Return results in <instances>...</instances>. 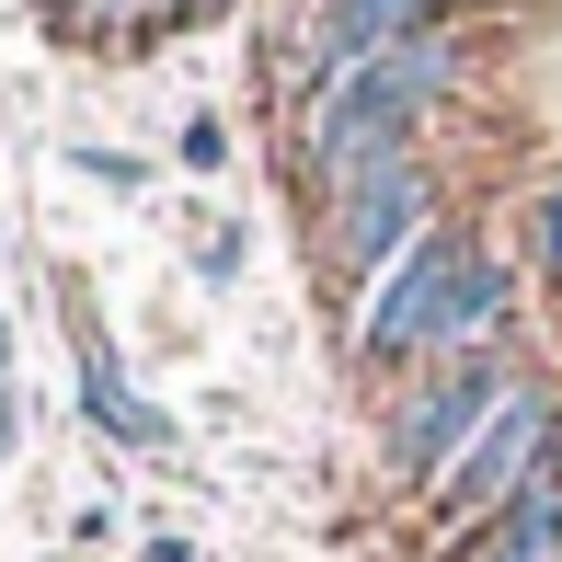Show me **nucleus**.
I'll use <instances>...</instances> for the list:
<instances>
[{
	"label": "nucleus",
	"instance_id": "0eeeda50",
	"mask_svg": "<svg viewBox=\"0 0 562 562\" xmlns=\"http://www.w3.org/2000/svg\"><path fill=\"white\" fill-rule=\"evenodd\" d=\"M528 265H540V276H562V184L540 195V207H528Z\"/></svg>",
	"mask_w": 562,
	"mask_h": 562
},
{
	"label": "nucleus",
	"instance_id": "f257e3e1",
	"mask_svg": "<svg viewBox=\"0 0 562 562\" xmlns=\"http://www.w3.org/2000/svg\"><path fill=\"white\" fill-rule=\"evenodd\" d=\"M505 311H517V265H505L482 229H425L414 241V265L391 276V288L368 299V334H356V356L368 368H448V356H471V345H505Z\"/></svg>",
	"mask_w": 562,
	"mask_h": 562
},
{
	"label": "nucleus",
	"instance_id": "20e7f679",
	"mask_svg": "<svg viewBox=\"0 0 562 562\" xmlns=\"http://www.w3.org/2000/svg\"><path fill=\"white\" fill-rule=\"evenodd\" d=\"M425 207H437V172H425V161H379V172H356V184H334V218H322V229H334V265H345L356 311L414 265V241L437 229Z\"/></svg>",
	"mask_w": 562,
	"mask_h": 562
},
{
	"label": "nucleus",
	"instance_id": "1a4fd4ad",
	"mask_svg": "<svg viewBox=\"0 0 562 562\" xmlns=\"http://www.w3.org/2000/svg\"><path fill=\"white\" fill-rule=\"evenodd\" d=\"M207 12H229V0H161V23H207Z\"/></svg>",
	"mask_w": 562,
	"mask_h": 562
},
{
	"label": "nucleus",
	"instance_id": "7ed1b4c3",
	"mask_svg": "<svg viewBox=\"0 0 562 562\" xmlns=\"http://www.w3.org/2000/svg\"><path fill=\"white\" fill-rule=\"evenodd\" d=\"M517 402V368H505V345H471V356H448L437 379H425L414 402L391 414V471L414 482V494H437L448 482V459L482 437V425Z\"/></svg>",
	"mask_w": 562,
	"mask_h": 562
},
{
	"label": "nucleus",
	"instance_id": "39448f33",
	"mask_svg": "<svg viewBox=\"0 0 562 562\" xmlns=\"http://www.w3.org/2000/svg\"><path fill=\"white\" fill-rule=\"evenodd\" d=\"M551 437H562V402H551V391H517L471 448L448 459V482L425 494V505H437V528H459V540H471V528H494L505 505L528 494V471L551 459Z\"/></svg>",
	"mask_w": 562,
	"mask_h": 562
},
{
	"label": "nucleus",
	"instance_id": "423d86ee",
	"mask_svg": "<svg viewBox=\"0 0 562 562\" xmlns=\"http://www.w3.org/2000/svg\"><path fill=\"white\" fill-rule=\"evenodd\" d=\"M69 368H81V425H92V437H115V448H138V459H161V448H172V425L149 414L138 391H126V368L81 334V322H69Z\"/></svg>",
	"mask_w": 562,
	"mask_h": 562
},
{
	"label": "nucleus",
	"instance_id": "f03ea898",
	"mask_svg": "<svg viewBox=\"0 0 562 562\" xmlns=\"http://www.w3.org/2000/svg\"><path fill=\"white\" fill-rule=\"evenodd\" d=\"M448 81H459V46H437V35L379 46L368 69H345L311 104V172L322 184H356L379 161H425V115H437Z\"/></svg>",
	"mask_w": 562,
	"mask_h": 562
},
{
	"label": "nucleus",
	"instance_id": "6e6552de",
	"mask_svg": "<svg viewBox=\"0 0 562 562\" xmlns=\"http://www.w3.org/2000/svg\"><path fill=\"white\" fill-rule=\"evenodd\" d=\"M184 161H195V172H218V161H229V126H218V115H195V126H184Z\"/></svg>",
	"mask_w": 562,
	"mask_h": 562
},
{
	"label": "nucleus",
	"instance_id": "9b49d317",
	"mask_svg": "<svg viewBox=\"0 0 562 562\" xmlns=\"http://www.w3.org/2000/svg\"><path fill=\"white\" fill-rule=\"evenodd\" d=\"M149 562H195V540H172V528H161V540H149Z\"/></svg>",
	"mask_w": 562,
	"mask_h": 562
},
{
	"label": "nucleus",
	"instance_id": "9d476101",
	"mask_svg": "<svg viewBox=\"0 0 562 562\" xmlns=\"http://www.w3.org/2000/svg\"><path fill=\"white\" fill-rule=\"evenodd\" d=\"M12 437H23V402H12V391H0V459H12Z\"/></svg>",
	"mask_w": 562,
	"mask_h": 562
}]
</instances>
